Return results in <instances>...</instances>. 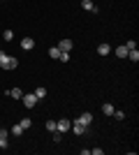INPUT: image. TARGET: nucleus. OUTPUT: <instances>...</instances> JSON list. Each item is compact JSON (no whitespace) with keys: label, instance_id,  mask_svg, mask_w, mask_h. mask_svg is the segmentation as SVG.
<instances>
[{"label":"nucleus","instance_id":"nucleus-1","mask_svg":"<svg viewBox=\"0 0 139 155\" xmlns=\"http://www.w3.org/2000/svg\"><path fill=\"white\" fill-rule=\"evenodd\" d=\"M0 67H2V70H16V67H19V60L14 58V56H9V53L0 51Z\"/></svg>","mask_w":139,"mask_h":155},{"label":"nucleus","instance_id":"nucleus-2","mask_svg":"<svg viewBox=\"0 0 139 155\" xmlns=\"http://www.w3.org/2000/svg\"><path fill=\"white\" fill-rule=\"evenodd\" d=\"M21 100H23V107H28V109H35V107H37V102H40L33 93H23V97H21Z\"/></svg>","mask_w":139,"mask_h":155},{"label":"nucleus","instance_id":"nucleus-3","mask_svg":"<svg viewBox=\"0 0 139 155\" xmlns=\"http://www.w3.org/2000/svg\"><path fill=\"white\" fill-rule=\"evenodd\" d=\"M70 127H72V120H67V118H60V120H56V130H58V132H67Z\"/></svg>","mask_w":139,"mask_h":155},{"label":"nucleus","instance_id":"nucleus-4","mask_svg":"<svg viewBox=\"0 0 139 155\" xmlns=\"http://www.w3.org/2000/svg\"><path fill=\"white\" fill-rule=\"evenodd\" d=\"M70 130H72V132H74V134H77V137H81V134H86V125H84V123H79V120H74V123H72V127H70Z\"/></svg>","mask_w":139,"mask_h":155},{"label":"nucleus","instance_id":"nucleus-5","mask_svg":"<svg viewBox=\"0 0 139 155\" xmlns=\"http://www.w3.org/2000/svg\"><path fill=\"white\" fill-rule=\"evenodd\" d=\"M21 49H23V51H33L35 49V39L33 37H23L21 39Z\"/></svg>","mask_w":139,"mask_h":155},{"label":"nucleus","instance_id":"nucleus-6","mask_svg":"<svg viewBox=\"0 0 139 155\" xmlns=\"http://www.w3.org/2000/svg\"><path fill=\"white\" fill-rule=\"evenodd\" d=\"M72 46H74V44H72V39H67V37H65V39H60L58 49H60V51H65V53H70V51H72Z\"/></svg>","mask_w":139,"mask_h":155},{"label":"nucleus","instance_id":"nucleus-7","mask_svg":"<svg viewBox=\"0 0 139 155\" xmlns=\"http://www.w3.org/2000/svg\"><path fill=\"white\" fill-rule=\"evenodd\" d=\"M81 7L88 9V12H93V14H98V5H95L93 0H81Z\"/></svg>","mask_w":139,"mask_h":155},{"label":"nucleus","instance_id":"nucleus-8","mask_svg":"<svg viewBox=\"0 0 139 155\" xmlns=\"http://www.w3.org/2000/svg\"><path fill=\"white\" fill-rule=\"evenodd\" d=\"M79 123H84V125L88 127V125L93 123V114H91V111H84V114L79 116Z\"/></svg>","mask_w":139,"mask_h":155},{"label":"nucleus","instance_id":"nucleus-9","mask_svg":"<svg viewBox=\"0 0 139 155\" xmlns=\"http://www.w3.org/2000/svg\"><path fill=\"white\" fill-rule=\"evenodd\" d=\"M98 53H100V56H109V53H111V44L102 42V44L98 46Z\"/></svg>","mask_w":139,"mask_h":155},{"label":"nucleus","instance_id":"nucleus-10","mask_svg":"<svg viewBox=\"0 0 139 155\" xmlns=\"http://www.w3.org/2000/svg\"><path fill=\"white\" fill-rule=\"evenodd\" d=\"M114 111H116V109H114V104H109V102L102 104V114H104V116H114Z\"/></svg>","mask_w":139,"mask_h":155},{"label":"nucleus","instance_id":"nucleus-11","mask_svg":"<svg viewBox=\"0 0 139 155\" xmlns=\"http://www.w3.org/2000/svg\"><path fill=\"white\" fill-rule=\"evenodd\" d=\"M33 95L37 97V100H44V97H46V88H44V86H40V88H35V93H33Z\"/></svg>","mask_w":139,"mask_h":155},{"label":"nucleus","instance_id":"nucleus-12","mask_svg":"<svg viewBox=\"0 0 139 155\" xmlns=\"http://www.w3.org/2000/svg\"><path fill=\"white\" fill-rule=\"evenodd\" d=\"M0 148H7V130H0Z\"/></svg>","mask_w":139,"mask_h":155},{"label":"nucleus","instance_id":"nucleus-13","mask_svg":"<svg viewBox=\"0 0 139 155\" xmlns=\"http://www.w3.org/2000/svg\"><path fill=\"white\" fill-rule=\"evenodd\" d=\"M58 56H60V49H58V46H51V49H49V58L58 60Z\"/></svg>","mask_w":139,"mask_h":155},{"label":"nucleus","instance_id":"nucleus-14","mask_svg":"<svg viewBox=\"0 0 139 155\" xmlns=\"http://www.w3.org/2000/svg\"><path fill=\"white\" fill-rule=\"evenodd\" d=\"M9 95H12L14 100H21V97H23V91H21V88H12V91H9Z\"/></svg>","mask_w":139,"mask_h":155},{"label":"nucleus","instance_id":"nucleus-15","mask_svg":"<svg viewBox=\"0 0 139 155\" xmlns=\"http://www.w3.org/2000/svg\"><path fill=\"white\" fill-rule=\"evenodd\" d=\"M12 134H14V137H21V134H23V127H21V123L12 125Z\"/></svg>","mask_w":139,"mask_h":155},{"label":"nucleus","instance_id":"nucleus-16","mask_svg":"<svg viewBox=\"0 0 139 155\" xmlns=\"http://www.w3.org/2000/svg\"><path fill=\"white\" fill-rule=\"evenodd\" d=\"M116 56L118 58H127V49L125 46H116Z\"/></svg>","mask_w":139,"mask_h":155},{"label":"nucleus","instance_id":"nucleus-17","mask_svg":"<svg viewBox=\"0 0 139 155\" xmlns=\"http://www.w3.org/2000/svg\"><path fill=\"white\" fill-rule=\"evenodd\" d=\"M127 58L132 60V63H137V60H139V51H137V49H132V51H127Z\"/></svg>","mask_w":139,"mask_h":155},{"label":"nucleus","instance_id":"nucleus-18","mask_svg":"<svg viewBox=\"0 0 139 155\" xmlns=\"http://www.w3.org/2000/svg\"><path fill=\"white\" fill-rule=\"evenodd\" d=\"M123 46H125L127 51H132V49H137V42H134V39H127V42H125Z\"/></svg>","mask_w":139,"mask_h":155},{"label":"nucleus","instance_id":"nucleus-19","mask_svg":"<svg viewBox=\"0 0 139 155\" xmlns=\"http://www.w3.org/2000/svg\"><path fill=\"white\" fill-rule=\"evenodd\" d=\"M2 39H5V42H12V39H14V32L12 30H5V32H2Z\"/></svg>","mask_w":139,"mask_h":155},{"label":"nucleus","instance_id":"nucleus-20","mask_svg":"<svg viewBox=\"0 0 139 155\" xmlns=\"http://www.w3.org/2000/svg\"><path fill=\"white\" fill-rule=\"evenodd\" d=\"M49 132H56V120H46V125H44Z\"/></svg>","mask_w":139,"mask_h":155},{"label":"nucleus","instance_id":"nucleus-21","mask_svg":"<svg viewBox=\"0 0 139 155\" xmlns=\"http://www.w3.org/2000/svg\"><path fill=\"white\" fill-rule=\"evenodd\" d=\"M53 141H56V143L63 141V132H58V130H56V132H53Z\"/></svg>","mask_w":139,"mask_h":155},{"label":"nucleus","instance_id":"nucleus-22","mask_svg":"<svg viewBox=\"0 0 139 155\" xmlns=\"http://www.w3.org/2000/svg\"><path fill=\"white\" fill-rule=\"evenodd\" d=\"M30 125H33V120H30V118H23V120H21V127H23V130H28Z\"/></svg>","mask_w":139,"mask_h":155},{"label":"nucleus","instance_id":"nucleus-23","mask_svg":"<svg viewBox=\"0 0 139 155\" xmlns=\"http://www.w3.org/2000/svg\"><path fill=\"white\" fill-rule=\"evenodd\" d=\"M58 60H60V63H67V60H70V53H65V51H60Z\"/></svg>","mask_w":139,"mask_h":155},{"label":"nucleus","instance_id":"nucleus-24","mask_svg":"<svg viewBox=\"0 0 139 155\" xmlns=\"http://www.w3.org/2000/svg\"><path fill=\"white\" fill-rule=\"evenodd\" d=\"M114 116H116V120H123V118H125V111H114Z\"/></svg>","mask_w":139,"mask_h":155}]
</instances>
